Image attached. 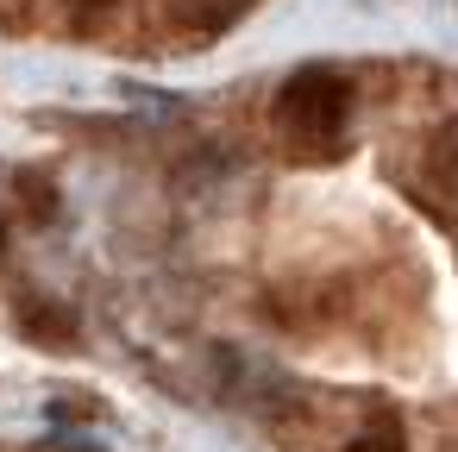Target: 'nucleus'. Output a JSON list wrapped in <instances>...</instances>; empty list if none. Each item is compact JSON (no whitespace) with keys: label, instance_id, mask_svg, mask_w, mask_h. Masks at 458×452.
Returning <instances> with one entry per match:
<instances>
[{"label":"nucleus","instance_id":"3","mask_svg":"<svg viewBox=\"0 0 458 452\" xmlns=\"http://www.w3.org/2000/svg\"><path fill=\"white\" fill-rule=\"evenodd\" d=\"M345 452H408V439H402V427H395V421H377V427H364Z\"/></svg>","mask_w":458,"mask_h":452},{"label":"nucleus","instance_id":"6","mask_svg":"<svg viewBox=\"0 0 458 452\" xmlns=\"http://www.w3.org/2000/svg\"><path fill=\"white\" fill-rule=\"evenodd\" d=\"M26 195H32V220H51V189L38 176H26Z\"/></svg>","mask_w":458,"mask_h":452},{"label":"nucleus","instance_id":"2","mask_svg":"<svg viewBox=\"0 0 458 452\" xmlns=\"http://www.w3.org/2000/svg\"><path fill=\"white\" fill-rule=\"evenodd\" d=\"M239 13H245V0H182L176 20H182L189 32H220V26H233Z\"/></svg>","mask_w":458,"mask_h":452},{"label":"nucleus","instance_id":"4","mask_svg":"<svg viewBox=\"0 0 458 452\" xmlns=\"http://www.w3.org/2000/svg\"><path fill=\"white\" fill-rule=\"evenodd\" d=\"M26 333H38V339H70L76 327H70V314H51L45 302H26Z\"/></svg>","mask_w":458,"mask_h":452},{"label":"nucleus","instance_id":"1","mask_svg":"<svg viewBox=\"0 0 458 452\" xmlns=\"http://www.w3.org/2000/svg\"><path fill=\"white\" fill-rule=\"evenodd\" d=\"M276 120L295 145H333L352 120V82L339 70H301L276 95Z\"/></svg>","mask_w":458,"mask_h":452},{"label":"nucleus","instance_id":"7","mask_svg":"<svg viewBox=\"0 0 458 452\" xmlns=\"http://www.w3.org/2000/svg\"><path fill=\"white\" fill-rule=\"evenodd\" d=\"M70 7H107V0H70Z\"/></svg>","mask_w":458,"mask_h":452},{"label":"nucleus","instance_id":"5","mask_svg":"<svg viewBox=\"0 0 458 452\" xmlns=\"http://www.w3.org/2000/svg\"><path fill=\"white\" fill-rule=\"evenodd\" d=\"M433 183H439V201L452 195V126H439V139H433Z\"/></svg>","mask_w":458,"mask_h":452}]
</instances>
